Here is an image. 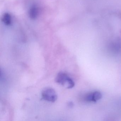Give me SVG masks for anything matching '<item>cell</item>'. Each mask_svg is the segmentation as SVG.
Instances as JSON below:
<instances>
[{"label": "cell", "instance_id": "obj_1", "mask_svg": "<svg viewBox=\"0 0 121 121\" xmlns=\"http://www.w3.org/2000/svg\"><path fill=\"white\" fill-rule=\"evenodd\" d=\"M55 81L58 84L66 86L68 89L73 88L75 86V83L72 78L63 72H59L57 74Z\"/></svg>", "mask_w": 121, "mask_h": 121}, {"label": "cell", "instance_id": "obj_6", "mask_svg": "<svg viewBox=\"0 0 121 121\" xmlns=\"http://www.w3.org/2000/svg\"><path fill=\"white\" fill-rule=\"evenodd\" d=\"M69 106L70 107H72L73 106V103L72 102H70L69 104Z\"/></svg>", "mask_w": 121, "mask_h": 121}, {"label": "cell", "instance_id": "obj_2", "mask_svg": "<svg viewBox=\"0 0 121 121\" xmlns=\"http://www.w3.org/2000/svg\"><path fill=\"white\" fill-rule=\"evenodd\" d=\"M42 99L46 101L54 102L57 100L58 96L55 91L51 88H46L41 93Z\"/></svg>", "mask_w": 121, "mask_h": 121}, {"label": "cell", "instance_id": "obj_5", "mask_svg": "<svg viewBox=\"0 0 121 121\" xmlns=\"http://www.w3.org/2000/svg\"><path fill=\"white\" fill-rule=\"evenodd\" d=\"M12 17L11 15L8 13H5L3 15L2 21L5 25H10L12 23Z\"/></svg>", "mask_w": 121, "mask_h": 121}, {"label": "cell", "instance_id": "obj_3", "mask_svg": "<svg viewBox=\"0 0 121 121\" xmlns=\"http://www.w3.org/2000/svg\"><path fill=\"white\" fill-rule=\"evenodd\" d=\"M102 98L101 93L98 91H95L88 94L86 96L85 99L87 102H96Z\"/></svg>", "mask_w": 121, "mask_h": 121}, {"label": "cell", "instance_id": "obj_4", "mask_svg": "<svg viewBox=\"0 0 121 121\" xmlns=\"http://www.w3.org/2000/svg\"><path fill=\"white\" fill-rule=\"evenodd\" d=\"M39 13V8L36 5L32 6L29 12L30 17L32 19H36Z\"/></svg>", "mask_w": 121, "mask_h": 121}]
</instances>
